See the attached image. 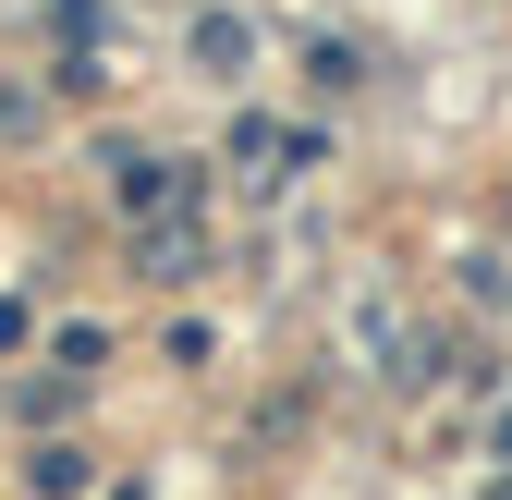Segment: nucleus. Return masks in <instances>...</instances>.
Wrapping results in <instances>:
<instances>
[{"instance_id":"2","label":"nucleus","mask_w":512,"mask_h":500,"mask_svg":"<svg viewBox=\"0 0 512 500\" xmlns=\"http://www.w3.org/2000/svg\"><path fill=\"white\" fill-rule=\"evenodd\" d=\"M147 281H196V232H183V220L147 232Z\"/></svg>"},{"instance_id":"1","label":"nucleus","mask_w":512,"mask_h":500,"mask_svg":"<svg viewBox=\"0 0 512 500\" xmlns=\"http://www.w3.org/2000/svg\"><path fill=\"white\" fill-rule=\"evenodd\" d=\"M244 13H196V61H208V74H244Z\"/></svg>"}]
</instances>
